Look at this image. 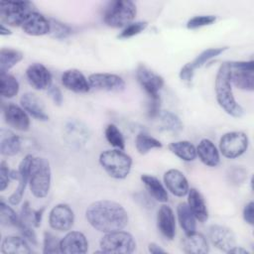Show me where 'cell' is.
I'll list each match as a JSON object with an SVG mask.
<instances>
[{
	"instance_id": "e0dca14e",
	"label": "cell",
	"mask_w": 254,
	"mask_h": 254,
	"mask_svg": "<svg viewBox=\"0 0 254 254\" xmlns=\"http://www.w3.org/2000/svg\"><path fill=\"white\" fill-rule=\"evenodd\" d=\"M3 114L6 123L18 130L28 131L30 128V117L29 114L19 105L14 103H8L4 106Z\"/></svg>"
},
{
	"instance_id": "484cf974",
	"label": "cell",
	"mask_w": 254,
	"mask_h": 254,
	"mask_svg": "<svg viewBox=\"0 0 254 254\" xmlns=\"http://www.w3.org/2000/svg\"><path fill=\"white\" fill-rule=\"evenodd\" d=\"M196 156L207 167H216L220 162L219 152L212 141L202 139L196 146Z\"/></svg>"
},
{
	"instance_id": "277c9868",
	"label": "cell",
	"mask_w": 254,
	"mask_h": 254,
	"mask_svg": "<svg viewBox=\"0 0 254 254\" xmlns=\"http://www.w3.org/2000/svg\"><path fill=\"white\" fill-rule=\"evenodd\" d=\"M52 181V171L49 161L43 157H34L29 186L32 194L35 197H46L50 191Z\"/></svg>"
},
{
	"instance_id": "bcb514c9",
	"label": "cell",
	"mask_w": 254,
	"mask_h": 254,
	"mask_svg": "<svg viewBox=\"0 0 254 254\" xmlns=\"http://www.w3.org/2000/svg\"><path fill=\"white\" fill-rule=\"evenodd\" d=\"M48 93L56 105L60 106L63 103V94L59 86L52 84L48 88Z\"/></svg>"
},
{
	"instance_id": "83f0119b",
	"label": "cell",
	"mask_w": 254,
	"mask_h": 254,
	"mask_svg": "<svg viewBox=\"0 0 254 254\" xmlns=\"http://www.w3.org/2000/svg\"><path fill=\"white\" fill-rule=\"evenodd\" d=\"M1 252L4 254H30L32 250L24 237L10 235L3 239Z\"/></svg>"
},
{
	"instance_id": "30bf717a",
	"label": "cell",
	"mask_w": 254,
	"mask_h": 254,
	"mask_svg": "<svg viewBox=\"0 0 254 254\" xmlns=\"http://www.w3.org/2000/svg\"><path fill=\"white\" fill-rule=\"evenodd\" d=\"M253 61L248 62H229L230 80L236 87L253 91L254 89V66Z\"/></svg>"
},
{
	"instance_id": "8992f818",
	"label": "cell",
	"mask_w": 254,
	"mask_h": 254,
	"mask_svg": "<svg viewBox=\"0 0 254 254\" xmlns=\"http://www.w3.org/2000/svg\"><path fill=\"white\" fill-rule=\"evenodd\" d=\"M136 14L137 8L133 1H112L104 11L103 21L107 26L112 28H125L132 23Z\"/></svg>"
},
{
	"instance_id": "7bdbcfd3",
	"label": "cell",
	"mask_w": 254,
	"mask_h": 254,
	"mask_svg": "<svg viewBox=\"0 0 254 254\" xmlns=\"http://www.w3.org/2000/svg\"><path fill=\"white\" fill-rule=\"evenodd\" d=\"M50 23H51L50 33L52 34L53 37H55L57 39H64L71 33V29L67 25H65L62 22L52 19V20H50Z\"/></svg>"
},
{
	"instance_id": "1f68e13d",
	"label": "cell",
	"mask_w": 254,
	"mask_h": 254,
	"mask_svg": "<svg viewBox=\"0 0 254 254\" xmlns=\"http://www.w3.org/2000/svg\"><path fill=\"white\" fill-rule=\"evenodd\" d=\"M169 150L178 158L185 162H191L196 158V148L190 141L172 142L168 146Z\"/></svg>"
},
{
	"instance_id": "60d3db41",
	"label": "cell",
	"mask_w": 254,
	"mask_h": 254,
	"mask_svg": "<svg viewBox=\"0 0 254 254\" xmlns=\"http://www.w3.org/2000/svg\"><path fill=\"white\" fill-rule=\"evenodd\" d=\"M60 241L57 236L53 233L46 231L44 233V249L43 252L45 254H55L61 253L60 250Z\"/></svg>"
},
{
	"instance_id": "4316f807",
	"label": "cell",
	"mask_w": 254,
	"mask_h": 254,
	"mask_svg": "<svg viewBox=\"0 0 254 254\" xmlns=\"http://www.w3.org/2000/svg\"><path fill=\"white\" fill-rule=\"evenodd\" d=\"M182 247L183 251L188 254H205L209 251L206 238L196 231L190 234H186L182 241Z\"/></svg>"
},
{
	"instance_id": "f35d334b",
	"label": "cell",
	"mask_w": 254,
	"mask_h": 254,
	"mask_svg": "<svg viewBox=\"0 0 254 254\" xmlns=\"http://www.w3.org/2000/svg\"><path fill=\"white\" fill-rule=\"evenodd\" d=\"M148 26V23L146 21H138V22H134V23H130L129 25H127L118 35L119 39H129L132 38L138 34H140L141 32H143Z\"/></svg>"
},
{
	"instance_id": "ac0fdd59",
	"label": "cell",
	"mask_w": 254,
	"mask_h": 254,
	"mask_svg": "<svg viewBox=\"0 0 254 254\" xmlns=\"http://www.w3.org/2000/svg\"><path fill=\"white\" fill-rule=\"evenodd\" d=\"M87 249L88 241L85 235L79 231H69L60 241L61 253L83 254Z\"/></svg>"
},
{
	"instance_id": "ee69618b",
	"label": "cell",
	"mask_w": 254,
	"mask_h": 254,
	"mask_svg": "<svg viewBox=\"0 0 254 254\" xmlns=\"http://www.w3.org/2000/svg\"><path fill=\"white\" fill-rule=\"evenodd\" d=\"M17 228L19 229L20 233L22 234V237H24L27 241H29L30 243H32L33 245H37L38 241H37V235L34 231V229L32 228V225L23 223L19 220V223L17 225Z\"/></svg>"
},
{
	"instance_id": "7c38bea8",
	"label": "cell",
	"mask_w": 254,
	"mask_h": 254,
	"mask_svg": "<svg viewBox=\"0 0 254 254\" xmlns=\"http://www.w3.org/2000/svg\"><path fill=\"white\" fill-rule=\"evenodd\" d=\"M74 221V213L69 205L59 203L55 205L49 213L50 226L58 231H68Z\"/></svg>"
},
{
	"instance_id": "ab89813d",
	"label": "cell",
	"mask_w": 254,
	"mask_h": 254,
	"mask_svg": "<svg viewBox=\"0 0 254 254\" xmlns=\"http://www.w3.org/2000/svg\"><path fill=\"white\" fill-rule=\"evenodd\" d=\"M216 17L214 15H198L190 18L187 23V28L190 30L198 29L204 26L211 25L215 22Z\"/></svg>"
},
{
	"instance_id": "8fae6325",
	"label": "cell",
	"mask_w": 254,
	"mask_h": 254,
	"mask_svg": "<svg viewBox=\"0 0 254 254\" xmlns=\"http://www.w3.org/2000/svg\"><path fill=\"white\" fill-rule=\"evenodd\" d=\"M227 47L223 48H210L204 50L199 55H197L191 62L186 64L180 70V78L185 82H190L194 73V70L201 67L204 64H206L209 60L219 56L222 54Z\"/></svg>"
},
{
	"instance_id": "5b68a950",
	"label": "cell",
	"mask_w": 254,
	"mask_h": 254,
	"mask_svg": "<svg viewBox=\"0 0 254 254\" xmlns=\"http://www.w3.org/2000/svg\"><path fill=\"white\" fill-rule=\"evenodd\" d=\"M99 164L109 177L122 180L131 171L132 159L122 150H106L99 155Z\"/></svg>"
},
{
	"instance_id": "f907efd6",
	"label": "cell",
	"mask_w": 254,
	"mask_h": 254,
	"mask_svg": "<svg viewBox=\"0 0 254 254\" xmlns=\"http://www.w3.org/2000/svg\"><path fill=\"white\" fill-rule=\"evenodd\" d=\"M228 253H229V254H230V253H234V254H248L249 252H248L246 249H244V248H242V247L236 245V246H234Z\"/></svg>"
},
{
	"instance_id": "8d00e7d4",
	"label": "cell",
	"mask_w": 254,
	"mask_h": 254,
	"mask_svg": "<svg viewBox=\"0 0 254 254\" xmlns=\"http://www.w3.org/2000/svg\"><path fill=\"white\" fill-rule=\"evenodd\" d=\"M104 135H105V138H106L107 142L111 146H113V147H115L119 150H124V148H125L124 136L116 125L108 124L105 127Z\"/></svg>"
},
{
	"instance_id": "d6a6232c",
	"label": "cell",
	"mask_w": 254,
	"mask_h": 254,
	"mask_svg": "<svg viewBox=\"0 0 254 254\" xmlns=\"http://www.w3.org/2000/svg\"><path fill=\"white\" fill-rule=\"evenodd\" d=\"M160 121V129L173 134H179L184 126L181 119L171 111H162L157 116Z\"/></svg>"
},
{
	"instance_id": "44dd1931",
	"label": "cell",
	"mask_w": 254,
	"mask_h": 254,
	"mask_svg": "<svg viewBox=\"0 0 254 254\" xmlns=\"http://www.w3.org/2000/svg\"><path fill=\"white\" fill-rule=\"evenodd\" d=\"M61 79L63 85L66 89L75 93H86L90 89L88 79L78 69L70 68L64 70L61 76Z\"/></svg>"
},
{
	"instance_id": "f1b7e54d",
	"label": "cell",
	"mask_w": 254,
	"mask_h": 254,
	"mask_svg": "<svg viewBox=\"0 0 254 254\" xmlns=\"http://www.w3.org/2000/svg\"><path fill=\"white\" fill-rule=\"evenodd\" d=\"M141 181L145 185L147 190L159 202H167L169 199V195L167 192V190L163 186V184L160 182V180L152 175H142Z\"/></svg>"
},
{
	"instance_id": "d590c367",
	"label": "cell",
	"mask_w": 254,
	"mask_h": 254,
	"mask_svg": "<svg viewBox=\"0 0 254 254\" xmlns=\"http://www.w3.org/2000/svg\"><path fill=\"white\" fill-rule=\"evenodd\" d=\"M135 146H136V150L138 151L139 154L145 155L153 149L162 148L163 145H162L161 141H159L158 139H156L146 133L141 132L136 136Z\"/></svg>"
},
{
	"instance_id": "d4e9b609",
	"label": "cell",
	"mask_w": 254,
	"mask_h": 254,
	"mask_svg": "<svg viewBox=\"0 0 254 254\" xmlns=\"http://www.w3.org/2000/svg\"><path fill=\"white\" fill-rule=\"evenodd\" d=\"M188 205L194 215L195 219L199 222H205L208 219V209L206 206V202L196 189H190L188 192Z\"/></svg>"
},
{
	"instance_id": "ba28073f",
	"label": "cell",
	"mask_w": 254,
	"mask_h": 254,
	"mask_svg": "<svg viewBox=\"0 0 254 254\" xmlns=\"http://www.w3.org/2000/svg\"><path fill=\"white\" fill-rule=\"evenodd\" d=\"M99 244L103 253L130 254L136 249V241L133 235L123 231V229L105 233Z\"/></svg>"
},
{
	"instance_id": "cb8c5ba5",
	"label": "cell",
	"mask_w": 254,
	"mask_h": 254,
	"mask_svg": "<svg viewBox=\"0 0 254 254\" xmlns=\"http://www.w3.org/2000/svg\"><path fill=\"white\" fill-rule=\"evenodd\" d=\"M21 107L33 118L40 121L49 120L43 101L33 92H26L20 98Z\"/></svg>"
},
{
	"instance_id": "f546056e",
	"label": "cell",
	"mask_w": 254,
	"mask_h": 254,
	"mask_svg": "<svg viewBox=\"0 0 254 254\" xmlns=\"http://www.w3.org/2000/svg\"><path fill=\"white\" fill-rule=\"evenodd\" d=\"M0 137V151L3 156H15L20 152L21 140L19 136H17L10 130L2 129Z\"/></svg>"
},
{
	"instance_id": "e575fe53",
	"label": "cell",
	"mask_w": 254,
	"mask_h": 254,
	"mask_svg": "<svg viewBox=\"0 0 254 254\" xmlns=\"http://www.w3.org/2000/svg\"><path fill=\"white\" fill-rule=\"evenodd\" d=\"M19 82L8 72H0V93L4 98H12L19 92Z\"/></svg>"
},
{
	"instance_id": "9a60e30c",
	"label": "cell",
	"mask_w": 254,
	"mask_h": 254,
	"mask_svg": "<svg viewBox=\"0 0 254 254\" xmlns=\"http://www.w3.org/2000/svg\"><path fill=\"white\" fill-rule=\"evenodd\" d=\"M211 243L219 250L228 253L234 246H236V239L233 231L223 225L214 224L209 227L208 231Z\"/></svg>"
},
{
	"instance_id": "7dc6e473",
	"label": "cell",
	"mask_w": 254,
	"mask_h": 254,
	"mask_svg": "<svg viewBox=\"0 0 254 254\" xmlns=\"http://www.w3.org/2000/svg\"><path fill=\"white\" fill-rule=\"evenodd\" d=\"M243 219L250 225L254 224V203L249 201L243 208Z\"/></svg>"
},
{
	"instance_id": "c3c4849f",
	"label": "cell",
	"mask_w": 254,
	"mask_h": 254,
	"mask_svg": "<svg viewBox=\"0 0 254 254\" xmlns=\"http://www.w3.org/2000/svg\"><path fill=\"white\" fill-rule=\"evenodd\" d=\"M45 211V206L34 210V216H33V224L35 227H39L41 225V221H42V217Z\"/></svg>"
},
{
	"instance_id": "6da1fadb",
	"label": "cell",
	"mask_w": 254,
	"mask_h": 254,
	"mask_svg": "<svg viewBox=\"0 0 254 254\" xmlns=\"http://www.w3.org/2000/svg\"><path fill=\"white\" fill-rule=\"evenodd\" d=\"M88 223L97 231L107 233L122 230L128 223V213L118 202L101 199L90 203L85 210Z\"/></svg>"
},
{
	"instance_id": "9c48e42d",
	"label": "cell",
	"mask_w": 254,
	"mask_h": 254,
	"mask_svg": "<svg viewBox=\"0 0 254 254\" xmlns=\"http://www.w3.org/2000/svg\"><path fill=\"white\" fill-rule=\"evenodd\" d=\"M247 135L241 131L227 132L219 140V151L227 159H235L243 155L248 148Z\"/></svg>"
},
{
	"instance_id": "4fadbf2b",
	"label": "cell",
	"mask_w": 254,
	"mask_h": 254,
	"mask_svg": "<svg viewBox=\"0 0 254 254\" xmlns=\"http://www.w3.org/2000/svg\"><path fill=\"white\" fill-rule=\"evenodd\" d=\"M88 81H89L90 87L96 90L118 92L125 89L124 79L121 76L113 73H107V72L92 73L88 76Z\"/></svg>"
},
{
	"instance_id": "5bb4252c",
	"label": "cell",
	"mask_w": 254,
	"mask_h": 254,
	"mask_svg": "<svg viewBox=\"0 0 254 254\" xmlns=\"http://www.w3.org/2000/svg\"><path fill=\"white\" fill-rule=\"evenodd\" d=\"M64 138L70 147L78 149L83 147L89 139V131L86 125L78 120L68 121L64 126Z\"/></svg>"
},
{
	"instance_id": "4dcf8cb0",
	"label": "cell",
	"mask_w": 254,
	"mask_h": 254,
	"mask_svg": "<svg viewBox=\"0 0 254 254\" xmlns=\"http://www.w3.org/2000/svg\"><path fill=\"white\" fill-rule=\"evenodd\" d=\"M178 220L185 234H190L196 229V219L187 202H181L177 206Z\"/></svg>"
},
{
	"instance_id": "f6af8a7d",
	"label": "cell",
	"mask_w": 254,
	"mask_h": 254,
	"mask_svg": "<svg viewBox=\"0 0 254 254\" xmlns=\"http://www.w3.org/2000/svg\"><path fill=\"white\" fill-rule=\"evenodd\" d=\"M10 169L8 164L5 161H2L0 164V190L3 191L9 186L10 178Z\"/></svg>"
},
{
	"instance_id": "2e32d148",
	"label": "cell",
	"mask_w": 254,
	"mask_h": 254,
	"mask_svg": "<svg viewBox=\"0 0 254 254\" xmlns=\"http://www.w3.org/2000/svg\"><path fill=\"white\" fill-rule=\"evenodd\" d=\"M34 156L29 154L25 156V158L20 162L18 172H19V184L15 191L9 196L8 200L12 205H17L21 202L23 195L25 193V190L27 185L30 181V172H31V166L33 162Z\"/></svg>"
},
{
	"instance_id": "74e56055",
	"label": "cell",
	"mask_w": 254,
	"mask_h": 254,
	"mask_svg": "<svg viewBox=\"0 0 254 254\" xmlns=\"http://www.w3.org/2000/svg\"><path fill=\"white\" fill-rule=\"evenodd\" d=\"M19 215L14 211V209L9 206L3 198L0 201V223L2 226H15L17 227L19 223Z\"/></svg>"
},
{
	"instance_id": "52a82bcc",
	"label": "cell",
	"mask_w": 254,
	"mask_h": 254,
	"mask_svg": "<svg viewBox=\"0 0 254 254\" xmlns=\"http://www.w3.org/2000/svg\"><path fill=\"white\" fill-rule=\"evenodd\" d=\"M36 11L30 1H2L0 2V18L2 24L12 27H21L27 17Z\"/></svg>"
},
{
	"instance_id": "7402d4cb",
	"label": "cell",
	"mask_w": 254,
	"mask_h": 254,
	"mask_svg": "<svg viewBox=\"0 0 254 254\" xmlns=\"http://www.w3.org/2000/svg\"><path fill=\"white\" fill-rule=\"evenodd\" d=\"M22 30L30 36H43L51 31V23L43 14L32 12L21 26Z\"/></svg>"
},
{
	"instance_id": "3957f363",
	"label": "cell",
	"mask_w": 254,
	"mask_h": 254,
	"mask_svg": "<svg viewBox=\"0 0 254 254\" xmlns=\"http://www.w3.org/2000/svg\"><path fill=\"white\" fill-rule=\"evenodd\" d=\"M136 77L140 86L149 97L148 116L155 118L160 113V90L164 86V78L143 64L138 65Z\"/></svg>"
},
{
	"instance_id": "ffe728a7",
	"label": "cell",
	"mask_w": 254,
	"mask_h": 254,
	"mask_svg": "<svg viewBox=\"0 0 254 254\" xmlns=\"http://www.w3.org/2000/svg\"><path fill=\"white\" fill-rule=\"evenodd\" d=\"M163 179L167 190L174 195L183 197L188 194L190 190L189 182L181 171L171 169L164 174Z\"/></svg>"
},
{
	"instance_id": "681fc988",
	"label": "cell",
	"mask_w": 254,
	"mask_h": 254,
	"mask_svg": "<svg viewBox=\"0 0 254 254\" xmlns=\"http://www.w3.org/2000/svg\"><path fill=\"white\" fill-rule=\"evenodd\" d=\"M148 251L152 254H159V253H166V250L163 249L160 245H158L157 243H150L148 245Z\"/></svg>"
},
{
	"instance_id": "816d5d0a",
	"label": "cell",
	"mask_w": 254,
	"mask_h": 254,
	"mask_svg": "<svg viewBox=\"0 0 254 254\" xmlns=\"http://www.w3.org/2000/svg\"><path fill=\"white\" fill-rule=\"evenodd\" d=\"M0 34L1 36H6V35H10L11 31L5 27L4 24H1V30H0Z\"/></svg>"
},
{
	"instance_id": "836d02e7",
	"label": "cell",
	"mask_w": 254,
	"mask_h": 254,
	"mask_svg": "<svg viewBox=\"0 0 254 254\" xmlns=\"http://www.w3.org/2000/svg\"><path fill=\"white\" fill-rule=\"evenodd\" d=\"M24 56L21 52L9 49V48H3L0 51V72H7L10 68H12L14 65H16L19 62L23 60Z\"/></svg>"
},
{
	"instance_id": "603a6c76",
	"label": "cell",
	"mask_w": 254,
	"mask_h": 254,
	"mask_svg": "<svg viewBox=\"0 0 254 254\" xmlns=\"http://www.w3.org/2000/svg\"><path fill=\"white\" fill-rule=\"evenodd\" d=\"M157 226L161 234L172 240L176 235V217L173 209L167 205L162 204L157 213Z\"/></svg>"
},
{
	"instance_id": "7a4b0ae2",
	"label": "cell",
	"mask_w": 254,
	"mask_h": 254,
	"mask_svg": "<svg viewBox=\"0 0 254 254\" xmlns=\"http://www.w3.org/2000/svg\"><path fill=\"white\" fill-rule=\"evenodd\" d=\"M230 66L228 63L220 64L214 83L215 96L218 105L230 116L239 118L243 115L242 106L235 100L230 80Z\"/></svg>"
},
{
	"instance_id": "b9f144b4",
	"label": "cell",
	"mask_w": 254,
	"mask_h": 254,
	"mask_svg": "<svg viewBox=\"0 0 254 254\" xmlns=\"http://www.w3.org/2000/svg\"><path fill=\"white\" fill-rule=\"evenodd\" d=\"M247 179V171L242 167H234L227 173V180L233 186L242 185Z\"/></svg>"
},
{
	"instance_id": "d6986e66",
	"label": "cell",
	"mask_w": 254,
	"mask_h": 254,
	"mask_svg": "<svg viewBox=\"0 0 254 254\" xmlns=\"http://www.w3.org/2000/svg\"><path fill=\"white\" fill-rule=\"evenodd\" d=\"M26 76L35 89H48L52 85V74L42 64L35 63L30 64L26 69Z\"/></svg>"
}]
</instances>
